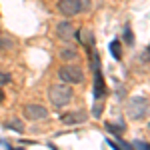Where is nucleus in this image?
Wrapping results in <instances>:
<instances>
[{
  "label": "nucleus",
  "mask_w": 150,
  "mask_h": 150,
  "mask_svg": "<svg viewBox=\"0 0 150 150\" xmlns=\"http://www.w3.org/2000/svg\"><path fill=\"white\" fill-rule=\"evenodd\" d=\"M92 70H94V76H96V84H94V98L100 100L104 96V80H102V72H100V64H98V56L94 54L92 58Z\"/></svg>",
  "instance_id": "nucleus-5"
},
{
  "label": "nucleus",
  "mask_w": 150,
  "mask_h": 150,
  "mask_svg": "<svg viewBox=\"0 0 150 150\" xmlns=\"http://www.w3.org/2000/svg\"><path fill=\"white\" fill-rule=\"evenodd\" d=\"M106 128H108V130H110L114 136H120V134L124 132V124H108Z\"/></svg>",
  "instance_id": "nucleus-12"
},
{
  "label": "nucleus",
  "mask_w": 150,
  "mask_h": 150,
  "mask_svg": "<svg viewBox=\"0 0 150 150\" xmlns=\"http://www.w3.org/2000/svg\"><path fill=\"white\" fill-rule=\"evenodd\" d=\"M58 10L64 16H76L82 10V0H60L58 2Z\"/></svg>",
  "instance_id": "nucleus-6"
},
{
  "label": "nucleus",
  "mask_w": 150,
  "mask_h": 150,
  "mask_svg": "<svg viewBox=\"0 0 150 150\" xmlns=\"http://www.w3.org/2000/svg\"><path fill=\"white\" fill-rule=\"evenodd\" d=\"M24 116L28 120H44V118H48V110L40 104H26L24 106Z\"/></svg>",
  "instance_id": "nucleus-7"
},
{
  "label": "nucleus",
  "mask_w": 150,
  "mask_h": 150,
  "mask_svg": "<svg viewBox=\"0 0 150 150\" xmlns=\"http://www.w3.org/2000/svg\"><path fill=\"white\" fill-rule=\"evenodd\" d=\"M2 98H4V94H2V90H0V102H2Z\"/></svg>",
  "instance_id": "nucleus-18"
},
{
  "label": "nucleus",
  "mask_w": 150,
  "mask_h": 150,
  "mask_svg": "<svg viewBox=\"0 0 150 150\" xmlns=\"http://www.w3.org/2000/svg\"><path fill=\"white\" fill-rule=\"evenodd\" d=\"M124 38H126V44H134V38L130 32V26H124Z\"/></svg>",
  "instance_id": "nucleus-13"
},
{
  "label": "nucleus",
  "mask_w": 150,
  "mask_h": 150,
  "mask_svg": "<svg viewBox=\"0 0 150 150\" xmlns=\"http://www.w3.org/2000/svg\"><path fill=\"white\" fill-rule=\"evenodd\" d=\"M58 76H60V80L66 82V84H80V82H84V72L78 66H74V64L62 66V68L58 70Z\"/></svg>",
  "instance_id": "nucleus-3"
},
{
  "label": "nucleus",
  "mask_w": 150,
  "mask_h": 150,
  "mask_svg": "<svg viewBox=\"0 0 150 150\" xmlns=\"http://www.w3.org/2000/svg\"><path fill=\"white\" fill-rule=\"evenodd\" d=\"M48 98H50L52 106L62 108V106H66L72 100V88H70L66 82L64 84H52L50 90H48Z\"/></svg>",
  "instance_id": "nucleus-1"
},
{
  "label": "nucleus",
  "mask_w": 150,
  "mask_h": 150,
  "mask_svg": "<svg viewBox=\"0 0 150 150\" xmlns=\"http://www.w3.org/2000/svg\"><path fill=\"white\" fill-rule=\"evenodd\" d=\"M6 128H10V130H18V132H22V130H24V122L20 120V118H12V120H8V122H6Z\"/></svg>",
  "instance_id": "nucleus-10"
},
{
  "label": "nucleus",
  "mask_w": 150,
  "mask_h": 150,
  "mask_svg": "<svg viewBox=\"0 0 150 150\" xmlns=\"http://www.w3.org/2000/svg\"><path fill=\"white\" fill-rule=\"evenodd\" d=\"M126 114L130 120H144L148 116V98L146 96H134L126 104Z\"/></svg>",
  "instance_id": "nucleus-2"
},
{
  "label": "nucleus",
  "mask_w": 150,
  "mask_h": 150,
  "mask_svg": "<svg viewBox=\"0 0 150 150\" xmlns=\"http://www.w3.org/2000/svg\"><path fill=\"white\" fill-rule=\"evenodd\" d=\"M0 46H2V48H12L14 44H12L8 38H2V40H0Z\"/></svg>",
  "instance_id": "nucleus-16"
},
{
  "label": "nucleus",
  "mask_w": 150,
  "mask_h": 150,
  "mask_svg": "<svg viewBox=\"0 0 150 150\" xmlns=\"http://www.w3.org/2000/svg\"><path fill=\"white\" fill-rule=\"evenodd\" d=\"M108 146H110V148H118V144H116V142H112V140H108Z\"/></svg>",
  "instance_id": "nucleus-17"
},
{
  "label": "nucleus",
  "mask_w": 150,
  "mask_h": 150,
  "mask_svg": "<svg viewBox=\"0 0 150 150\" xmlns=\"http://www.w3.org/2000/svg\"><path fill=\"white\" fill-rule=\"evenodd\" d=\"M60 58H64V60H76L78 58V50L72 46L64 48V50H60Z\"/></svg>",
  "instance_id": "nucleus-9"
},
{
  "label": "nucleus",
  "mask_w": 150,
  "mask_h": 150,
  "mask_svg": "<svg viewBox=\"0 0 150 150\" xmlns=\"http://www.w3.org/2000/svg\"><path fill=\"white\" fill-rule=\"evenodd\" d=\"M56 36L60 40H64V42H74V40H78L76 28L70 22H66V20H62V22L56 24Z\"/></svg>",
  "instance_id": "nucleus-4"
},
{
  "label": "nucleus",
  "mask_w": 150,
  "mask_h": 150,
  "mask_svg": "<svg viewBox=\"0 0 150 150\" xmlns=\"http://www.w3.org/2000/svg\"><path fill=\"white\" fill-rule=\"evenodd\" d=\"M60 120H62L64 124H68V126H74V124H82V122H86V120H88V114H86L84 110H72V112L62 114V116H60Z\"/></svg>",
  "instance_id": "nucleus-8"
},
{
  "label": "nucleus",
  "mask_w": 150,
  "mask_h": 150,
  "mask_svg": "<svg viewBox=\"0 0 150 150\" xmlns=\"http://www.w3.org/2000/svg\"><path fill=\"white\" fill-rule=\"evenodd\" d=\"M110 52H112V56H114L116 60H120L122 50H120V42H118V40H112V42H110Z\"/></svg>",
  "instance_id": "nucleus-11"
},
{
  "label": "nucleus",
  "mask_w": 150,
  "mask_h": 150,
  "mask_svg": "<svg viewBox=\"0 0 150 150\" xmlns=\"http://www.w3.org/2000/svg\"><path fill=\"white\" fill-rule=\"evenodd\" d=\"M8 82H10V74L0 72V86H4V84H8Z\"/></svg>",
  "instance_id": "nucleus-15"
},
{
  "label": "nucleus",
  "mask_w": 150,
  "mask_h": 150,
  "mask_svg": "<svg viewBox=\"0 0 150 150\" xmlns=\"http://www.w3.org/2000/svg\"><path fill=\"white\" fill-rule=\"evenodd\" d=\"M130 146H134V148H146V146H148V142H146V140H134V142H132V144H130Z\"/></svg>",
  "instance_id": "nucleus-14"
}]
</instances>
